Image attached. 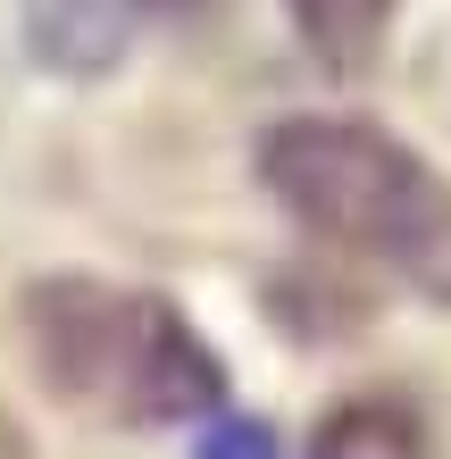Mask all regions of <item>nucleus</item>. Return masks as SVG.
I'll return each instance as SVG.
<instances>
[{
	"label": "nucleus",
	"mask_w": 451,
	"mask_h": 459,
	"mask_svg": "<svg viewBox=\"0 0 451 459\" xmlns=\"http://www.w3.org/2000/svg\"><path fill=\"white\" fill-rule=\"evenodd\" d=\"M193 459H276V443H268V426H251V418H218Z\"/></svg>",
	"instance_id": "obj_6"
},
{
	"label": "nucleus",
	"mask_w": 451,
	"mask_h": 459,
	"mask_svg": "<svg viewBox=\"0 0 451 459\" xmlns=\"http://www.w3.org/2000/svg\"><path fill=\"white\" fill-rule=\"evenodd\" d=\"M259 184L309 234L393 267L410 292L451 309V184L385 126L360 117H284L259 134Z\"/></svg>",
	"instance_id": "obj_1"
},
{
	"label": "nucleus",
	"mask_w": 451,
	"mask_h": 459,
	"mask_svg": "<svg viewBox=\"0 0 451 459\" xmlns=\"http://www.w3.org/2000/svg\"><path fill=\"white\" fill-rule=\"evenodd\" d=\"M284 9H293L301 50L326 75H360L393 34V0H284Z\"/></svg>",
	"instance_id": "obj_5"
},
{
	"label": "nucleus",
	"mask_w": 451,
	"mask_h": 459,
	"mask_svg": "<svg viewBox=\"0 0 451 459\" xmlns=\"http://www.w3.org/2000/svg\"><path fill=\"white\" fill-rule=\"evenodd\" d=\"M126 9H143V17H201L209 0H126Z\"/></svg>",
	"instance_id": "obj_7"
},
{
	"label": "nucleus",
	"mask_w": 451,
	"mask_h": 459,
	"mask_svg": "<svg viewBox=\"0 0 451 459\" xmlns=\"http://www.w3.org/2000/svg\"><path fill=\"white\" fill-rule=\"evenodd\" d=\"M301 459H427V426H418L410 401L360 393V401H343V410L317 418Z\"/></svg>",
	"instance_id": "obj_4"
},
{
	"label": "nucleus",
	"mask_w": 451,
	"mask_h": 459,
	"mask_svg": "<svg viewBox=\"0 0 451 459\" xmlns=\"http://www.w3.org/2000/svg\"><path fill=\"white\" fill-rule=\"evenodd\" d=\"M25 42L59 75H100L126 42L117 0H25Z\"/></svg>",
	"instance_id": "obj_3"
},
{
	"label": "nucleus",
	"mask_w": 451,
	"mask_h": 459,
	"mask_svg": "<svg viewBox=\"0 0 451 459\" xmlns=\"http://www.w3.org/2000/svg\"><path fill=\"white\" fill-rule=\"evenodd\" d=\"M25 334H34L42 385L59 401H84V410L176 426V418H209L226 401V368L159 292L50 276L25 292Z\"/></svg>",
	"instance_id": "obj_2"
}]
</instances>
